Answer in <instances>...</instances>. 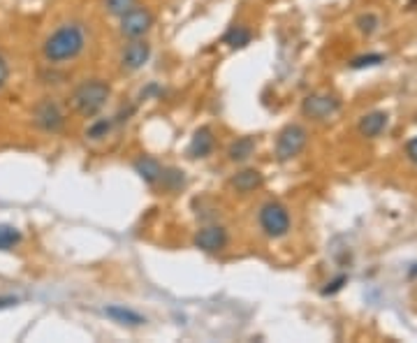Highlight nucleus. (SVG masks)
Listing matches in <instances>:
<instances>
[{"label":"nucleus","mask_w":417,"mask_h":343,"mask_svg":"<svg viewBox=\"0 0 417 343\" xmlns=\"http://www.w3.org/2000/svg\"><path fill=\"white\" fill-rule=\"evenodd\" d=\"M86 47V33L81 24H63L49 35L42 45V54L49 63H65L74 61Z\"/></svg>","instance_id":"obj_1"},{"label":"nucleus","mask_w":417,"mask_h":343,"mask_svg":"<svg viewBox=\"0 0 417 343\" xmlns=\"http://www.w3.org/2000/svg\"><path fill=\"white\" fill-rule=\"evenodd\" d=\"M109 96H111V86L104 82V79H84L77 89L72 91L70 96V105L72 109L79 114L84 119H93L97 116L104 105L109 102Z\"/></svg>","instance_id":"obj_2"},{"label":"nucleus","mask_w":417,"mask_h":343,"mask_svg":"<svg viewBox=\"0 0 417 343\" xmlns=\"http://www.w3.org/2000/svg\"><path fill=\"white\" fill-rule=\"evenodd\" d=\"M260 227L269 239H283L292 227V220H290L288 209L281 202H267L262 204V209L258 213Z\"/></svg>","instance_id":"obj_3"},{"label":"nucleus","mask_w":417,"mask_h":343,"mask_svg":"<svg viewBox=\"0 0 417 343\" xmlns=\"http://www.w3.org/2000/svg\"><path fill=\"white\" fill-rule=\"evenodd\" d=\"M308 144V130L299 123H290L278 132L276 139V158L281 162H288L297 158Z\"/></svg>","instance_id":"obj_4"},{"label":"nucleus","mask_w":417,"mask_h":343,"mask_svg":"<svg viewBox=\"0 0 417 343\" xmlns=\"http://www.w3.org/2000/svg\"><path fill=\"white\" fill-rule=\"evenodd\" d=\"M33 121L45 132H58L65 125V112H63V107L56 98H42L33 107Z\"/></svg>","instance_id":"obj_5"},{"label":"nucleus","mask_w":417,"mask_h":343,"mask_svg":"<svg viewBox=\"0 0 417 343\" xmlns=\"http://www.w3.org/2000/svg\"><path fill=\"white\" fill-rule=\"evenodd\" d=\"M153 26V14L146 10V7H132L128 14H123L121 17V26H118V31H121L123 38L128 40H137V38H144V35L151 31Z\"/></svg>","instance_id":"obj_6"},{"label":"nucleus","mask_w":417,"mask_h":343,"mask_svg":"<svg viewBox=\"0 0 417 343\" xmlns=\"http://www.w3.org/2000/svg\"><path fill=\"white\" fill-rule=\"evenodd\" d=\"M338 107H341L338 98L327 96V93H315V96H308L304 100L301 112H304V116H308L313 121H327L329 116H334L338 112Z\"/></svg>","instance_id":"obj_7"},{"label":"nucleus","mask_w":417,"mask_h":343,"mask_svg":"<svg viewBox=\"0 0 417 343\" xmlns=\"http://www.w3.org/2000/svg\"><path fill=\"white\" fill-rule=\"evenodd\" d=\"M148 59H151V45H148L144 38L130 40L128 47H125L121 54V68L125 73H137V70L146 66Z\"/></svg>","instance_id":"obj_8"},{"label":"nucleus","mask_w":417,"mask_h":343,"mask_svg":"<svg viewBox=\"0 0 417 343\" xmlns=\"http://www.w3.org/2000/svg\"><path fill=\"white\" fill-rule=\"evenodd\" d=\"M193 244L204 253H221L228 246V232L221 225H207L195 234Z\"/></svg>","instance_id":"obj_9"},{"label":"nucleus","mask_w":417,"mask_h":343,"mask_svg":"<svg viewBox=\"0 0 417 343\" xmlns=\"http://www.w3.org/2000/svg\"><path fill=\"white\" fill-rule=\"evenodd\" d=\"M214 132H211V128H200V130H195L193 139H190V146H188V155L190 158H207V155L214 151Z\"/></svg>","instance_id":"obj_10"},{"label":"nucleus","mask_w":417,"mask_h":343,"mask_svg":"<svg viewBox=\"0 0 417 343\" xmlns=\"http://www.w3.org/2000/svg\"><path fill=\"white\" fill-rule=\"evenodd\" d=\"M262 183H265V176H262V172H258V169H242L232 176V188L237 192H242V195H249V192L262 188Z\"/></svg>","instance_id":"obj_11"},{"label":"nucleus","mask_w":417,"mask_h":343,"mask_svg":"<svg viewBox=\"0 0 417 343\" xmlns=\"http://www.w3.org/2000/svg\"><path fill=\"white\" fill-rule=\"evenodd\" d=\"M385 128H387V114L385 112H371V114H366V116L359 119L357 130L362 137L373 139V137H378Z\"/></svg>","instance_id":"obj_12"},{"label":"nucleus","mask_w":417,"mask_h":343,"mask_svg":"<svg viewBox=\"0 0 417 343\" xmlns=\"http://www.w3.org/2000/svg\"><path fill=\"white\" fill-rule=\"evenodd\" d=\"M135 172L144 183H158L160 178L165 176L162 165L155 158H151V155H139V158L135 160Z\"/></svg>","instance_id":"obj_13"},{"label":"nucleus","mask_w":417,"mask_h":343,"mask_svg":"<svg viewBox=\"0 0 417 343\" xmlns=\"http://www.w3.org/2000/svg\"><path fill=\"white\" fill-rule=\"evenodd\" d=\"M104 316L111 318L118 325H128V327H139L146 323V318L141 316V313L128 309V306H121V304L107 306V309H104Z\"/></svg>","instance_id":"obj_14"},{"label":"nucleus","mask_w":417,"mask_h":343,"mask_svg":"<svg viewBox=\"0 0 417 343\" xmlns=\"http://www.w3.org/2000/svg\"><path fill=\"white\" fill-rule=\"evenodd\" d=\"M255 148H258L255 137H237L228 148V158L232 162H246L255 153Z\"/></svg>","instance_id":"obj_15"},{"label":"nucleus","mask_w":417,"mask_h":343,"mask_svg":"<svg viewBox=\"0 0 417 343\" xmlns=\"http://www.w3.org/2000/svg\"><path fill=\"white\" fill-rule=\"evenodd\" d=\"M251 38H253V33L249 31V28H244V26H235V28H230V31L225 33L223 42H225V45H230L232 49H242V47L249 45Z\"/></svg>","instance_id":"obj_16"},{"label":"nucleus","mask_w":417,"mask_h":343,"mask_svg":"<svg viewBox=\"0 0 417 343\" xmlns=\"http://www.w3.org/2000/svg\"><path fill=\"white\" fill-rule=\"evenodd\" d=\"M21 244V232L14 225H0V251H12Z\"/></svg>","instance_id":"obj_17"},{"label":"nucleus","mask_w":417,"mask_h":343,"mask_svg":"<svg viewBox=\"0 0 417 343\" xmlns=\"http://www.w3.org/2000/svg\"><path fill=\"white\" fill-rule=\"evenodd\" d=\"M132 7H137V0H104V10H107L111 17L121 19L123 14H128Z\"/></svg>","instance_id":"obj_18"},{"label":"nucleus","mask_w":417,"mask_h":343,"mask_svg":"<svg viewBox=\"0 0 417 343\" xmlns=\"http://www.w3.org/2000/svg\"><path fill=\"white\" fill-rule=\"evenodd\" d=\"M385 59L380 54H369V56H359V59H355L350 63V68H355V70H359V68H371V66H378V63H383Z\"/></svg>","instance_id":"obj_19"},{"label":"nucleus","mask_w":417,"mask_h":343,"mask_svg":"<svg viewBox=\"0 0 417 343\" xmlns=\"http://www.w3.org/2000/svg\"><path fill=\"white\" fill-rule=\"evenodd\" d=\"M109 128H111L109 121H95V123L88 128V132H86V135H88L91 139H102V137H107Z\"/></svg>","instance_id":"obj_20"},{"label":"nucleus","mask_w":417,"mask_h":343,"mask_svg":"<svg viewBox=\"0 0 417 343\" xmlns=\"http://www.w3.org/2000/svg\"><path fill=\"white\" fill-rule=\"evenodd\" d=\"M357 26H359V31L369 35V33H373V31H376V26H378V19L373 17V14H366V17H359Z\"/></svg>","instance_id":"obj_21"},{"label":"nucleus","mask_w":417,"mask_h":343,"mask_svg":"<svg viewBox=\"0 0 417 343\" xmlns=\"http://www.w3.org/2000/svg\"><path fill=\"white\" fill-rule=\"evenodd\" d=\"M343 283H348V276H338V278H334L331 283H327V288L322 290V295H334V292H338L343 288Z\"/></svg>","instance_id":"obj_22"},{"label":"nucleus","mask_w":417,"mask_h":343,"mask_svg":"<svg viewBox=\"0 0 417 343\" xmlns=\"http://www.w3.org/2000/svg\"><path fill=\"white\" fill-rule=\"evenodd\" d=\"M7 77H10V68H7V61L0 56V89L7 84Z\"/></svg>","instance_id":"obj_23"},{"label":"nucleus","mask_w":417,"mask_h":343,"mask_svg":"<svg viewBox=\"0 0 417 343\" xmlns=\"http://www.w3.org/2000/svg\"><path fill=\"white\" fill-rule=\"evenodd\" d=\"M406 153H408V158H411L415 165H417V137H413L411 142L406 144Z\"/></svg>","instance_id":"obj_24"},{"label":"nucleus","mask_w":417,"mask_h":343,"mask_svg":"<svg viewBox=\"0 0 417 343\" xmlns=\"http://www.w3.org/2000/svg\"><path fill=\"white\" fill-rule=\"evenodd\" d=\"M19 299L17 297H0V309H7V306H14Z\"/></svg>","instance_id":"obj_25"}]
</instances>
